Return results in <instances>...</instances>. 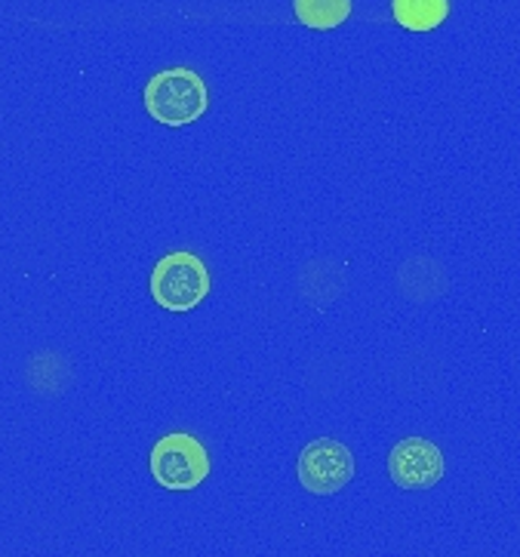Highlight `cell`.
Wrapping results in <instances>:
<instances>
[{
	"instance_id": "7",
	"label": "cell",
	"mask_w": 520,
	"mask_h": 557,
	"mask_svg": "<svg viewBox=\"0 0 520 557\" xmlns=\"http://www.w3.org/2000/svg\"><path fill=\"white\" fill-rule=\"evenodd\" d=\"M293 16L311 32H333L351 16V0H293Z\"/></svg>"
},
{
	"instance_id": "5",
	"label": "cell",
	"mask_w": 520,
	"mask_h": 557,
	"mask_svg": "<svg viewBox=\"0 0 520 557\" xmlns=\"http://www.w3.org/2000/svg\"><path fill=\"white\" fill-rule=\"evenodd\" d=\"M447 471L444 453L425 437H407L388 453V478L404 490H429Z\"/></svg>"
},
{
	"instance_id": "6",
	"label": "cell",
	"mask_w": 520,
	"mask_h": 557,
	"mask_svg": "<svg viewBox=\"0 0 520 557\" xmlns=\"http://www.w3.org/2000/svg\"><path fill=\"white\" fill-rule=\"evenodd\" d=\"M392 16L407 32H434L449 16V0H392Z\"/></svg>"
},
{
	"instance_id": "1",
	"label": "cell",
	"mask_w": 520,
	"mask_h": 557,
	"mask_svg": "<svg viewBox=\"0 0 520 557\" xmlns=\"http://www.w3.org/2000/svg\"><path fill=\"white\" fill-rule=\"evenodd\" d=\"M145 111L163 126H188L210 109V90L195 69H163L148 77L143 92Z\"/></svg>"
},
{
	"instance_id": "3",
	"label": "cell",
	"mask_w": 520,
	"mask_h": 557,
	"mask_svg": "<svg viewBox=\"0 0 520 557\" xmlns=\"http://www.w3.org/2000/svg\"><path fill=\"white\" fill-rule=\"evenodd\" d=\"M148 471H151L154 484L163 490L188 493V490H198L210 478V453L195 434H163L148 453Z\"/></svg>"
},
{
	"instance_id": "2",
	"label": "cell",
	"mask_w": 520,
	"mask_h": 557,
	"mask_svg": "<svg viewBox=\"0 0 520 557\" xmlns=\"http://www.w3.org/2000/svg\"><path fill=\"white\" fill-rule=\"evenodd\" d=\"M210 287H213L210 269L198 252L191 250L166 252L148 277L151 299L173 314H185L198 308L210 296Z\"/></svg>"
},
{
	"instance_id": "4",
	"label": "cell",
	"mask_w": 520,
	"mask_h": 557,
	"mask_svg": "<svg viewBox=\"0 0 520 557\" xmlns=\"http://www.w3.org/2000/svg\"><path fill=\"white\" fill-rule=\"evenodd\" d=\"M296 474H299V484L306 486L311 496H333L345 484H351L355 453L333 437H318L299 453Z\"/></svg>"
}]
</instances>
